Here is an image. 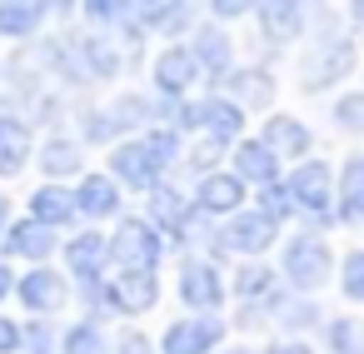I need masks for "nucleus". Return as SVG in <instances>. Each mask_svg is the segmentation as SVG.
Returning <instances> with one entry per match:
<instances>
[{"label":"nucleus","instance_id":"f257e3e1","mask_svg":"<svg viewBox=\"0 0 364 354\" xmlns=\"http://www.w3.org/2000/svg\"><path fill=\"white\" fill-rule=\"evenodd\" d=\"M125 269H155V259H160V240H155V230L145 225V220H125L120 230H115V240L105 245Z\"/></svg>","mask_w":364,"mask_h":354},{"label":"nucleus","instance_id":"f03ea898","mask_svg":"<svg viewBox=\"0 0 364 354\" xmlns=\"http://www.w3.org/2000/svg\"><path fill=\"white\" fill-rule=\"evenodd\" d=\"M284 274H289L299 289L324 284V274H329V250H324V240H314V235L289 240V250H284Z\"/></svg>","mask_w":364,"mask_h":354},{"label":"nucleus","instance_id":"7ed1b4c3","mask_svg":"<svg viewBox=\"0 0 364 354\" xmlns=\"http://www.w3.org/2000/svg\"><path fill=\"white\" fill-rule=\"evenodd\" d=\"M110 165H115V180H125V185H135V190H155V180H160V170H165L145 140L120 145V150L110 155Z\"/></svg>","mask_w":364,"mask_h":354},{"label":"nucleus","instance_id":"20e7f679","mask_svg":"<svg viewBox=\"0 0 364 354\" xmlns=\"http://www.w3.org/2000/svg\"><path fill=\"white\" fill-rule=\"evenodd\" d=\"M240 105H230V100H200V105H185L180 110V125H205L215 140H235L240 135Z\"/></svg>","mask_w":364,"mask_h":354},{"label":"nucleus","instance_id":"39448f33","mask_svg":"<svg viewBox=\"0 0 364 354\" xmlns=\"http://www.w3.org/2000/svg\"><path fill=\"white\" fill-rule=\"evenodd\" d=\"M155 274H145V269H125L110 289H105V304L110 309H120V314H140V309H150L155 304Z\"/></svg>","mask_w":364,"mask_h":354},{"label":"nucleus","instance_id":"423d86ee","mask_svg":"<svg viewBox=\"0 0 364 354\" xmlns=\"http://www.w3.org/2000/svg\"><path fill=\"white\" fill-rule=\"evenodd\" d=\"M16 294H21V304H26V309L50 314V309H60V304H65V279H60L55 269H31L26 279H16Z\"/></svg>","mask_w":364,"mask_h":354},{"label":"nucleus","instance_id":"0eeeda50","mask_svg":"<svg viewBox=\"0 0 364 354\" xmlns=\"http://www.w3.org/2000/svg\"><path fill=\"white\" fill-rule=\"evenodd\" d=\"M289 200L294 205H304V210H329V165H319V160H309V165H299L294 175H289Z\"/></svg>","mask_w":364,"mask_h":354},{"label":"nucleus","instance_id":"6e6552de","mask_svg":"<svg viewBox=\"0 0 364 354\" xmlns=\"http://www.w3.org/2000/svg\"><path fill=\"white\" fill-rule=\"evenodd\" d=\"M215 339H220L215 319H180L165 329V354H205L215 349Z\"/></svg>","mask_w":364,"mask_h":354},{"label":"nucleus","instance_id":"1a4fd4ad","mask_svg":"<svg viewBox=\"0 0 364 354\" xmlns=\"http://www.w3.org/2000/svg\"><path fill=\"white\" fill-rule=\"evenodd\" d=\"M70 200H75V215H90V220H105V215L120 210V190H115V180H105V175H85Z\"/></svg>","mask_w":364,"mask_h":354},{"label":"nucleus","instance_id":"9d476101","mask_svg":"<svg viewBox=\"0 0 364 354\" xmlns=\"http://www.w3.org/2000/svg\"><path fill=\"white\" fill-rule=\"evenodd\" d=\"M31 220L46 225V230H65V225L75 220V200H70V190H60V185H41V190L31 195Z\"/></svg>","mask_w":364,"mask_h":354},{"label":"nucleus","instance_id":"9b49d317","mask_svg":"<svg viewBox=\"0 0 364 354\" xmlns=\"http://www.w3.org/2000/svg\"><path fill=\"white\" fill-rule=\"evenodd\" d=\"M220 274H215V264H185V274H180V299L190 304V309H215L220 304Z\"/></svg>","mask_w":364,"mask_h":354},{"label":"nucleus","instance_id":"f8f14e48","mask_svg":"<svg viewBox=\"0 0 364 354\" xmlns=\"http://www.w3.org/2000/svg\"><path fill=\"white\" fill-rule=\"evenodd\" d=\"M26 160H31V125L0 115V175H21Z\"/></svg>","mask_w":364,"mask_h":354},{"label":"nucleus","instance_id":"ddd939ff","mask_svg":"<svg viewBox=\"0 0 364 354\" xmlns=\"http://www.w3.org/2000/svg\"><path fill=\"white\" fill-rule=\"evenodd\" d=\"M354 65V50H349V41H329L309 65H304V85L309 90H319V85H329V80H339L344 70Z\"/></svg>","mask_w":364,"mask_h":354},{"label":"nucleus","instance_id":"4468645a","mask_svg":"<svg viewBox=\"0 0 364 354\" xmlns=\"http://www.w3.org/2000/svg\"><path fill=\"white\" fill-rule=\"evenodd\" d=\"M6 250L21 254V259H46V254L55 250V230H46V225H36V220H21V225L6 230Z\"/></svg>","mask_w":364,"mask_h":354},{"label":"nucleus","instance_id":"2eb2a0df","mask_svg":"<svg viewBox=\"0 0 364 354\" xmlns=\"http://www.w3.org/2000/svg\"><path fill=\"white\" fill-rule=\"evenodd\" d=\"M110 259V250H105V240L100 235H75L70 245H65V264L85 279V284H95L100 279V264Z\"/></svg>","mask_w":364,"mask_h":354},{"label":"nucleus","instance_id":"dca6fc26","mask_svg":"<svg viewBox=\"0 0 364 354\" xmlns=\"http://www.w3.org/2000/svg\"><path fill=\"white\" fill-rule=\"evenodd\" d=\"M195 55L190 50H165L160 60H155V85L165 90V95H180V90H190V80H195Z\"/></svg>","mask_w":364,"mask_h":354},{"label":"nucleus","instance_id":"f3484780","mask_svg":"<svg viewBox=\"0 0 364 354\" xmlns=\"http://www.w3.org/2000/svg\"><path fill=\"white\" fill-rule=\"evenodd\" d=\"M269 240H274V220H264V215H240L225 230V245L230 250H245V254H259Z\"/></svg>","mask_w":364,"mask_h":354},{"label":"nucleus","instance_id":"a211bd4d","mask_svg":"<svg viewBox=\"0 0 364 354\" xmlns=\"http://www.w3.org/2000/svg\"><path fill=\"white\" fill-rule=\"evenodd\" d=\"M259 21L274 41H289L299 26H304V0H264L259 6Z\"/></svg>","mask_w":364,"mask_h":354},{"label":"nucleus","instance_id":"6ab92c4d","mask_svg":"<svg viewBox=\"0 0 364 354\" xmlns=\"http://www.w3.org/2000/svg\"><path fill=\"white\" fill-rule=\"evenodd\" d=\"M240 200H245V185H240L235 175H205V185H200V210L230 215Z\"/></svg>","mask_w":364,"mask_h":354},{"label":"nucleus","instance_id":"aec40b11","mask_svg":"<svg viewBox=\"0 0 364 354\" xmlns=\"http://www.w3.org/2000/svg\"><path fill=\"white\" fill-rule=\"evenodd\" d=\"M235 165H240V175H235L240 185H245V180H255V185H274V150H269V145H255V140L240 145V150H235Z\"/></svg>","mask_w":364,"mask_h":354},{"label":"nucleus","instance_id":"412c9836","mask_svg":"<svg viewBox=\"0 0 364 354\" xmlns=\"http://www.w3.org/2000/svg\"><path fill=\"white\" fill-rule=\"evenodd\" d=\"M259 145L284 150V155H304V150H309V130H304L299 120H289V115H274V120L264 125V140H259Z\"/></svg>","mask_w":364,"mask_h":354},{"label":"nucleus","instance_id":"4be33fe9","mask_svg":"<svg viewBox=\"0 0 364 354\" xmlns=\"http://www.w3.org/2000/svg\"><path fill=\"white\" fill-rule=\"evenodd\" d=\"M36 26H41V6H36V0H6V6H0V36H6V41L36 36Z\"/></svg>","mask_w":364,"mask_h":354},{"label":"nucleus","instance_id":"5701e85b","mask_svg":"<svg viewBox=\"0 0 364 354\" xmlns=\"http://www.w3.org/2000/svg\"><path fill=\"white\" fill-rule=\"evenodd\" d=\"M339 215L344 220H364V155H354L344 165V180H339Z\"/></svg>","mask_w":364,"mask_h":354},{"label":"nucleus","instance_id":"b1692460","mask_svg":"<svg viewBox=\"0 0 364 354\" xmlns=\"http://www.w3.org/2000/svg\"><path fill=\"white\" fill-rule=\"evenodd\" d=\"M195 65H205L210 75H225L230 70V41L225 36H215V31H200V41H195Z\"/></svg>","mask_w":364,"mask_h":354},{"label":"nucleus","instance_id":"393cba45","mask_svg":"<svg viewBox=\"0 0 364 354\" xmlns=\"http://www.w3.org/2000/svg\"><path fill=\"white\" fill-rule=\"evenodd\" d=\"M41 170H46L50 180L75 175V170H80V145H75V140H50V145L41 150Z\"/></svg>","mask_w":364,"mask_h":354},{"label":"nucleus","instance_id":"a878e982","mask_svg":"<svg viewBox=\"0 0 364 354\" xmlns=\"http://www.w3.org/2000/svg\"><path fill=\"white\" fill-rule=\"evenodd\" d=\"M329 349L334 354H364V324L359 319H334L329 324Z\"/></svg>","mask_w":364,"mask_h":354},{"label":"nucleus","instance_id":"bb28decb","mask_svg":"<svg viewBox=\"0 0 364 354\" xmlns=\"http://www.w3.org/2000/svg\"><path fill=\"white\" fill-rule=\"evenodd\" d=\"M100 349H105V339H100L95 324H75L65 334V354H100Z\"/></svg>","mask_w":364,"mask_h":354},{"label":"nucleus","instance_id":"cd10ccee","mask_svg":"<svg viewBox=\"0 0 364 354\" xmlns=\"http://www.w3.org/2000/svg\"><path fill=\"white\" fill-rule=\"evenodd\" d=\"M155 215H160L165 225H175V235H180V230H185V220H190V210H185V200H180V195H165V190L155 195Z\"/></svg>","mask_w":364,"mask_h":354},{"label":"nucleus","instance_id":"c85d7f7f","mask_svg":"<svg viewBox=\"0 0 364 354\" xmlns=\"http://www.w3.org/2000/svg\"><path fill=\"white\" fill-rule=\"evenodd\" d=\"M344 294L349 299H364V250L344 254Z\"/></svg>","mask_w":364,"mask_h":354},{"label":"nucleus","instance_id":"c756f323","mask_svg":"<svg viewBox=\"0 0 364 354\" xmlns=\"http://www.w3.org/2000/svg\"><path fill=\"white\" fill-rule=\"evenodd\" d=\"M125 6H130V0H85V16H90L95 26H115V21L125 16Z\"/></svg>","mask_w":364,"mask_h":354},{"label":"nucleus","instance_id":"7c9ffc66","mask_svg":"<svg viewBox=\"0 0 364 354\" xmlns=\"http://www.w3.org/2000/svg\"><path fill=\"white\" fill-rule=\"evenodd\" d=\"M240 294H245V299H259V294H269V269H264V264H250V269H240Z\"/></svg>","mask_w":364,"mask_h":354},{"label":"nucleus","instance_id":"2f4dec72","mask_svg":"<svg viewBox=\"0 0 364 354\" xmlns=\"http://www.w3.org/2000/svg\"><path fill=\"white\" fill-rule=\"evenodd\" d=\"M334 120H339L344 130H364V95H344V100L334 105Z\"/></svg>","mask_w":364,"mask_h":354},{"label":"nucleus","instance_id":"473e14b6","mask_svg":"<svg viewBox=\"0 0 364 354\" xmlns=\"http://www.w3.org/2000/svg\"><path fill=\"white\" fill-rule=\"evenodd\" d=\"M235 85H240V95L255 100V105L269 100V75H235Z\"/></svg>","mask_w":364,"mask_h":354},{"label":"nucleus","instance_id":"72a5a7b5","mask_svg":"<svg viewBox=\"0 0 364 354\" xmlns=\"http://www.w3.org/2000/svg\"><path fill=\"white\" fill-rule=\"evenodd\" d=\"M21 344H26V339H21V324L0 314V354H16Z\"/></svg>","mask_w":364,"mask_h":354},{"label":"nucleus","instance_id":"f704fd0d","mask_svg":"<svg viewBox=\"0 0 364 354\" xmlns=\"http://www.w3.org/2000/svg\"><path fill=\"white\" fill-rule=\"evenodd\" d=\"M289 205H294V200H289V190H279V185H274V190L264 195V210H259V215H264V220H279Z\"/></svg>","mask_w":364,"mask_h":354},{"label":"nucleus","instance_id":"c9c22d12","mask_svg":"<svg viewBox=\"0 0 364 354\" xmlns=\"http://www.w3.org/2000/svg\"><path fill=\"white\" fill-rule=\"evenodd\" d=\"M250 6H255V0H210V11H215V16H225V21H235V16H245Z\"/></svg>","mask_w":364,"mask_h":354},{"label":"nucleus","instance_id":"e433bc0d","mask_svg":"<svg viewBox=\"0 0 364 354\" xmlns=\"http://www.w3.org/2000/svg\"><path fill=\"white\" fill-rule=\"evenodd\" d=\"M115 354H150V344H145L140 334H125V339L115 344Z\"/></svg>","mask_w":364,"mask_h":354},{"label":"nucleus","instance_id":"4c0bfd02","mask_svg":"<svg viewBox=\"0 0 364 354\" xmlns=\"http://www.w3.org/2000/svg\"><path fill=\"white\" fill-rule=\"evenodd\" d=\"M11 289H16V274H11V269H6V264H0V299H6V294H11Z\"/></svg>","mask_w":364,"mask_h":354},{"label":"nucleus","instance_id":"58836bf2","mask_svg":"<svg viewBox=\"0 0 364 354\" xmlns=\"http://www.w3.org/2000/svg\"><path fill=\"white\" fill-rule=\"evenodd\" d=\"M160 6H165V0H135V11H140V16H160Z\"/></svg>","mask_w":364,"mask_h":354},{"label":"nucleus","instance_id":"ea45409f","mask_svg":"<svg viewBox=\"0 0 364 354\" xmlns=\"http://www.w3.org/2000/svg\"><path fill=\"white\" fill-rule=\"evenodd\" d=\"M6 230H11V200L0 195V235H6Z\"/></svg>","mask_w":364,"mask_h":354},{"label":"nucleus","instance_id":"a19ab883","mask_svg":"<svg viewBox=\"0 0 364 354\" xmlns=\"http://www.w3.org/2000/svg\"><path fill=\"white\" fill-rule=\"evenodd\" d=\"M269 354H309L304 344H269Z\"/></svg>","mask_w":364,"mask_h":354},{"label":"nucleus","instance_id":"79ce46f5","mask_svg":"<svg viewBox=\"0 0 364 354\" xmlns=\"http://www.w3.org/2000/svg\"><path fill=\"white\" fill-rule=\"evenodd\" d=\"M41 11H70V0H41Z\"/></svg>","mask_w":364,"mask_h":354},{"label":"nucleus","instance_id":"37998d69","mask_svg":"<svg viewBox=\"0 0 364 354\" xmlns=\"http://www.w3.org/2000/svg\"><path fill=\"white\" fill-rule=\"evenodd\" d=\"M354 21H364V0H354Z\"/></svg>","mask_w":364,"mask_h":354}]
</instances>
